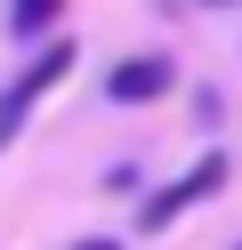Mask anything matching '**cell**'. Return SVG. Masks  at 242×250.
Returning a JSON list of instances; mask_svg holds the SVG:
<instances>
[{
    "instance_id": "cell-5",
    "label": "cell",
    "mask_w": 242,
    "mask_h": 250,
    "mask_svg": "<svg viewBox=\"0 0 242 250\" xmlns=\"http://www.w3.org/2000/svg\"><path fill=\"white\" fill-rule=\"evenodd\" d=\"M65 250H121L113 234H81V242H65Z\"/></svg>"
},
{
    "instance_id": "cell-4",
    "label": "cell",
    "mask_w": 242,
    "mask_h": 250,
    "mask_svg": "<svg viewBox=\"0 0 242 250\" xmlns=\"http://www.w3.org/2000/svg\"><path fill=\"white\" fill-rule=\"evenodd\" d=\"M57 17H65V0H8V33L16 41H57Z\"/></svg>"
},
{
    "instance_id": "cell-3",
    "label": "cell",
    "mask_w": 242,
    "mask_h": 250,
    "mask_svg": "<svg viewBox=\"0 0 242 250\" xmlns=\"http://www.w3.org/2000/svg\"><path fill=\"white\" fill-rule=\"evenodd\" d=\"M177 89V65L170 57H121L105 73V105H161Z\"/></svg>"
},
{
    "instance_id": "cell-2",
    "label": "cell",
    "mask_w": 242,
    "mask_h": 250,
    "mask_svg": "<svg viewBox=\"0 0 242 250\" xmlns=\"http://www.w3.org/2000/svg\"><path fill=\"white\" fill-rule=\"evenodd\" d=\"M73 57H81V49H73V41H48V49H41V57H32V65H24V73H16V81H8V89H0V153H8V146H16V137H24V121H32V105H41V97H48V89H57V81H65V73H73Z\"/></svg>"
},
{
    "instance_id": "cell-6",
    "label": "cell",
    "mask_w": 242,
    "mask_h": 250,
    "mask_svg": "<svg viewBox=\"0 0 242 250\" xmlns=\"http://www.w3.org/2000/svg\"><path fill=\"white\" fill-rule=\"evenodd\" d=\"M202 8H234V0H202Z\"/></svg>"
},
{
    "instance_id": "cell-7",
    "label": "cell",
    "mask_w": 242,
    "mask_h": 250,
    "mask_svg": "<svg viewBox=\"0 0 242 250\" xmlns=\"http://www.w3.org/2000/svg\"><path fill=\"white\" fill-rule=\"evenodd\" d=\"M234 250H242V242H234Z\"/></svg>"
},
{
    "instance_id": "cell-1",
    "label": "cell",
    "mask_w": 242,
    "mask_h": 250,
    "mask_svg": "<svg viewBox=\"0 0 242 250\" xmlns=\"http://www.w3.org/2000/svg\"><path fill=\"white\" fill-rule=\"evenodd\" d=\"M226 169H234L226 153H202V162H194L186 178L154 186V194L137 202V234H170V226H177L186 210H202V202H218V194H226Z\"/></svg>"
}]
</instances>
